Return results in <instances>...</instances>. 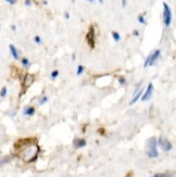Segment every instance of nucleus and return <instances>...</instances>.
I'll return each mask as SVG.
<instances>
[{"label":"nucleus","mask_w":176,"mask_h":177,"mask_svg":"<svg viewBox=\"0 0 176 177\" xmlns=\"http://www.w3.org/2000/svg\"><path fill=\"white\" fill-rule=\"evenodd\" d=\"M15 152L22 160L26 163H31L36 161L40 148L37 144V140L35 138H25L20 139L14 144Z\"/></svg>","instance_id":"obj_1"},{"label":"nucleus","mask_w":176,"mask_h":177,"mask_svg":"<svg viewBox=\"0 0 176 177\" xmlns=\"http://www.w3.org/2000/svg\"><path fill=\"white\" fill-rule=\"evenodd\" d=\"M146 154L151 159H156L159 157L158 151V139L156 137H151L147 140L146 144Z\"/></svg>","instance_id":"obj_2"},{"label":"nucleus","mask_w":176,"mask_h":177,"mask_svg":"<svg viewBox=\"0 0 176 177\" xmlns=\"http://www.w3.org/2000/svg\"><path fill=\"white\" fill-rule=\"evenodd\" d=\"M160 56H161V50L157 49L154 51H152L146 59V61L143 63V67H149V66H152L153 64H156V62L159 60Z\"/></svg>","instance_id":"obj_3"},{"label":"nucleus","mask_w":176,"mask_h":177,"mask_svg":"<svg viewBox=\"0 0 176 177\" xmlns=\"http://www.w3.org/2000/svg\"><path fill=\"white\" fill-rule=\"evenodd\" d=\"M163 22L166 27H168L172 23V10L165 2L163 3Z\"/></svg>","instance_id":"obj_4"},{"label":"nucleus","mask_w":176,"mask_h":177,"mask_svg":"<svg viewBox=\"0 0 176 177\" xmlns=\"http://www.w3.org/2000/svg\"><path fill=\"white\" fill-rule=\"evenodd\" d=\"M86 41L90 48L94 49L95 45H96V32H95L94 26H90L89 29H88V32L86 34Z\"/></svg>","instance_id":"obj_5"},{"label":"nucleus","mask_w":176,"mask_h":177,"mask_svg":"<svg viewBox=\"0 0 176 177\" xmlns=\"http://www.w3.org/2000/svg\"><path fill=\"white\" fill-rule=\"evenodd\" d=\"M158 146H160L161 149H162L163 151H165V152L171 151L173 148L172 142H171L168 138H165V137H163V136H161L159 138V140H158Z\"/></svg>","instance_id":"obj_6"},{"label":"nucleus","mask_w":176,"mask_h":177,"mask_svg":"<svg viewBox=\"0 0 176 177\" xmlns=\"http://www.w3.org/2000/svg\"><path fill=\"white\" fill-rule=\"evenodd\" d=\"M153 91H154V87H153V84H152V83H149V84H148L147 89H146V90H145V92H143V95H141L140 99H141L143 101H148L149 99H151L152 95H153Z\"/></svg>","instance_id":"obj_7"},{"label":"nucleus","mask_w":176,"mask_h":177,"mask_svg":"<svg viewBox=\"0 0 176 177\" xmlns=\"http://www.w3.org/2000/svg\"><path fill=\"white\" fill-rule=\"evenodd\" d=\"M86 140L83 139V138H76V139H74V147L76 149H82L84 147H86Z\"/></svg>","instance_id":"obj_8"},{"label":"nucleus","mask_w":176,"mask_h":177,"mask_svg":"<svg viewBox=\"0 0 176 177\" xmlns=\"http://www.w3.org/2000/svg\"><path fill=\"white\" fill-rule=\"evenodd\" d=\"M143 89H140V90H137L135 91V94H134V97H133V99H131V101L129 102V104L131 106H133L134 103H136L138 100L140 99V97H141V95H143Z\"/></svg>","instance_id":"obj_9"},{"label":"nucleus","mask_w":176,"mask_h":177,"mask_svg":"<svg viewBox=\"0 0 176 177\" xmlns=\"http://www.w3.org/2000/svg\"><path fill=\"white\" fill-rule=\"evenodd\" d=\"M35 112H36V109L34 107H26L23 110V114L26 116H33L35 114Z\"/></svg>","instance_id":"obj_10"},{"label":"nucleus","mask_w":176,"mask_h":177,"mask_svg":"<svg viewBox=\"0 0 176 177\" xmlns=\"http://www.w3.org/2000/svg\"><path fill=\"white\" fill-rule=\"evenodd\" d=\"M9 49H10V52L12 54V57L14 58V60H19L20 59V56H19V51L15 48V46L13 45H9Z\"/></svg>","instance_id":"obj_11"},{"label":"nucleus","mask_w":176,"mask_h":177,"mask_svg":"<svg viewBox=\"0 0 176 177\" xmlns=\"http://www.w3.org/2000/svg\"><path fill=\"white\" fill-rule=\"evenodd\" d=\"M21 63H22V65L26 67V69H29V66H31V61L29 60V58H26V57H23V58L21 59Z\"/></svg>","instance_id":"obj_12"},{"label":"nucleus","mask_w":176,"mask_h":177,"mask_svg":"<svg viewBox=\"0 0 176 177\" xmlns=\"http://www.w3.org/2000/svg\"><path fill=\"white\" fill-rule=\"evenodd\" d=\"M150 177H174L173 173H157Z\"/></svg>","instance_id":"obj_13"},{"label":"nucleus","mask_w":176,"mask_h":177,"mask_svg":"<svg viewBox=\"0 0 176 177\" xmlns=\"http://www.w3.org/2000/svg\"><path fill=\"white\" fill-rule=\"evenodd\" d=\"M59 74H60V73H59V71L58 70L52 71V72H51V74H50V78L52 79V81H56V79L59 77Z\"/></svg>","instance_id":"obj_14"},{"label":"nucleus","mask_w":176,"mask_h":177,"mask_svg":"<svg viewBox=\"0 0 176 177\" xmlns=\"http://www.w3.org/2000/svg\"><path fill=\"white\" fill-rule=\"evenodd\" d=\"M48 100H49V98H48V97H47V96H42V97H41L40 99H39V101H38V103H39V106H44V104H45V103H47V101H48Z\"/></svg>","instance_id":"obj_15"},{"label":"nucleus","mask_w":176,"mask_h":177,"mask_svg":"<svg viewBox=\"0 0 176 177\" xmlns=\"http://www.w3.org/2000/svg\"><path fill=\"white\" fill-rule=\"evenodd\" d=\"M112 37H113L114 41H116V42L121 40V35H120L118 32H115V31H114V32H112Z\"/></svg>","instance_id":"obj_16"},{"label":"nucleus","mask_w":176,"mask_h":177,"mask_svg":"<svg viewBox=\"0 0 176 177\" xmlns=\"http://www.w3.org/2000/svg\"><path fill=\"white\" fill-rule=\"evenodd\" d=\"M84 71H85V66H84V65H78L77 70H76V75H77V76L82 75L83 73H84Z\"/></svg>","instance_id":"obj_17"},{"label":"nucleus","mask_w":176,"mask_h":177,"mask_svg":"<svg viewBox=\"0 0 176 177\" xmlns=\"http://www.w3.org/2000/svg\"><path fill=\"white\" fill-rule=\"evenodd\" d=\"M7 94H8V89H7L6 86H3L1 88V90H0V97H1V98H4V97L7 96Z\"/></svg>","instance_id":"obj_18"},{"label":"nucleus","mask_w":176,"mask_h":177,"mask_svg":"<svg viewBox=\"0 0 176 177\" xmlns=\"http://www.w3.org/2000/svg\"><path fill=\"white\" fill-rule=\"evenodd\" d=\"M118 81H119V84H121V85H124V84H126V78L124 77V76H119L118 77Z\"/></svg>","instance_id":"obj_19"},{"label":"nucleus","mask_w":176,"mask_h":177,"mask_svg":"<svg viewBox=\"0 0 176 177\" xmlns=\"http://www.w3.org/2000/svg\"><path fill=\"white\" fill-rule=\"evenodd\" d=\"M138 22H139L140 24H146V19L143 17V14H140V15H138Z\"/></svg>","instance_id":"obj_20"},{"label":"nucleus","mask_w":176,"mask_h":177,"mask_svg":"<svg viewBox=\"0 0 176 177\" xmlns=\"http://www.w3.org/2000/svg\"><path fill=\"white\" fill-rule=\"evenodd\" d=\"M34 40H35V42H36V44H41V38L39 37V36H35Z\"/></svg>","instance_id":"obj_21"},{"label":"nucleus","mask_w":176,"mask_h":177,"mask_svg":"<svg viewBox=\"0 0 176 177\" xmlns=\"http://www.w3.org/2000/svg\"><path fill=\"white\" fill-rule=\"evenodd\" d=\"M8 3H10V4H14L15 2H17V0H6Z\"/></svg>","instance_id":"obj_22"},{"label":"nucleus","mask_w":176,"mask_h":177,"mask_svg":"<svg viewBox=\"0 0 176 177\" xmlns=\"http://www.w3.org/2000/svg\"><path fill=\"white\" fill-rule=\"evenodd\" d=\"M133 35H134V36H139V32H138V31H134V32H133Z\"/></svg>","instance_id":"obj_23"},{"label":"nucleus","mask_w":176,"mask_h":177,"mask_svg":"<svg viewBox=\"0 0 176 177\" xmlns=\"http://www.w3.org/2000/svg\"><path fill=\"white\" fill-rule=\"evenodd\" d=\"M25 4H26V6H31V4H32L31 0H25Z\"/></svg>","instance_id":"obj_24"},{"label":"nucleus","mask_w":176,"mask_h":177,"mask_svg":"<svg viewBox=\"0 0 176 177\" xmlns=\"http://www.w3.org/2000/svg\"><path fill=\"white\" fill-rule=\"evenodd\" d=\"M125 6H126V0H122V7H125Z\"/></svg>","instance_id":"obj_25"},{"label":"nucleus","mask_w":176,"mask_h":177,"mask_svg":"<svg viewBox=\"0 0 176 177\" xmlns=\"http://www.w3.org/2000/svg\"><path fill=\"white\" fill-rule=\"evenodd\" d=\"M65 17L66 19H69V17H70V14H69V13H65Z\"/></svg>","instance_id":"obj_26"},{"label":"nucleus","mask_w":176,"mask_h":177,"mask_svg":"<svg viewBox=\"0 0 176 177\" xmlns=\"http://www.w3.org/2000/svg\"><path fill=\"white\" fill-rule=\"evenodd\" d=\"M88 1H89V2H94V0H88Z\"/></svg>","instance_id":"obj_27"},{"label":"nucleus","mask_w":176,"mask_h":177,"mask_svg":"<svg viewBox=\"0 0 176 177\" xmlns=\"http://www.w3.org/2000/svg\"><path fill=\"white\" fill-rule=\"evenodd\" d=\"M99 1H100V2H101V3H102V2H103V0H99Z\"/></svg>","instance_id":"obj_28"}]
</instances>
